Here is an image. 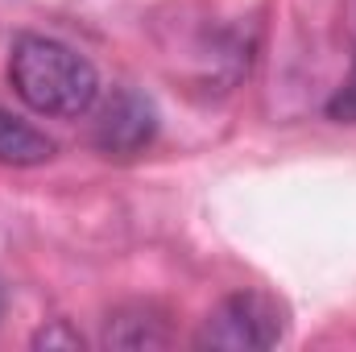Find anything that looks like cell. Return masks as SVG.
Returning a JSON list of instances; mask_svg holds the SVG:
<instances>
[{"label":"cell","instance_id":"1","mask_svg":"<svg viewBox=\"0 0 356 352\" xmlns=\"http://www.w3.org/2000/svg\"><path fill=\"white\" fill-rule=\"evenodd\" d=\"M8 83L13 91L42 116L75 120L88 116L99 99V75L79 50L67 42L21 33L8 54Z\"/></svg>","mask_w":356,"mask_h":352},{"label":"cell","instance_id":"2","mask_svg":"<svg viewBox=\"0 0 356 352\" xmlns=\"http://www.w3.org/2000/svg\"><path fill=\"white\" fill-rule=\"evenodd\" d=\"M282 311L277 303L245 290L224 298L199 328V349H232V352H249V349H273L282 340Z\"/></svg>","mask_w":356,"mask_h":352},{"label":"cell","instance_id":"3","mask_svg":"<svg viewBox=\"0 0 356 352\" xmlns=\"http://www.w3.org/2000/svg\"><path fill=\"white\" fill-rule=\"evenodd\" d=\"M154 129H158V112L154 104L133 88L112 91L99 108V120H95V145L108 154V158H129L137 154L141 145L154 141Z\"/></svg>","mask_w":356,"mask_h":352},{"label":"cell","instance_id":"4","mask_svg":"<svg viewBox=\"0 0 356 352\" xmlns=\"http://www.w3.org/2000/svg\"><path fill=\"white\" fill-rule=\"evenodd\" d=\"M54 158V141L38 133L29 120L0 108V162L4 166H42Z\"/></svg>","mask_w":356,"mask_h":352},{"label":"cell","instance_id":"5","mask_svg":"<svg viewBox=\"0 0 356 352\" xmlns=\"http://www.w3.org/2000/svg\"><path fill=\"white\" fill-rule=\"evenodd\" d=\"M104 344L108 349H162V344H170V336H166L162 319H149L141 311H124V315L108 319Z\"/></svg>","mask_w":356,"mask_h":352},{"label":"cell","instance_id":"6","mask_svg":"<svg viewBox=\"0 0 356 352\" xmlns=\"http://www.w3.org/2000/svg\"><path fill=\"white\" fill-rule=\"evenodd\" d=\"M327 112L336 120H344V125H356V67H353V75H348V83L336 91V99L327 104Z\"/></svg>","mask_w":356,"mask_h":352},{"label":"cell","instance_id":"7","mask_svg":"<svg viewBox=\"0 0 356 352\" xmlns=\"http://www.w3.org/2000/svg\"><path fill=\"white\" fill-rule=\"evenodd\" d=\"M38 349H54V344H67V349H79V336H71L63 323H54L50 332H38V340H33Z\"/></svg>","mask_w":356,"mask_h":352},{"label":"cell","instance_id":"8","mask_svg":"<svg viewBox=\"0 0 356 352\" xmlns=\"http://www.w3.org/2000/svg\"><path fill=\"white\" fill-rule=\"evenodd\" d=\"M0 315H4V290H0Z\"/></svg>","mask_w":356,"mask_h":352}]
</instances>
